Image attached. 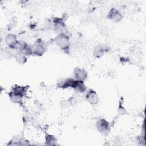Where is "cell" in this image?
I'll use <instances>...</instances> for the list:
<instances>
[{"label": "cell", "instance_id": "8", "mask_svg": "<svg viewBox=\"0 0 146 146\" xmlns=\"http://www.w3.org/2000/svg\"><path fill=\"white\" fill-rule=\"evenodd\" d=\"M108 51L107 47L104 44H98L96 46L94 51V56L96 58H102Z\"/></svg>", "mask_w": 146, "mask_h": 146}, {"label": "cell", "instance_id": "14", "mask_svg": "<svg viewBox=\"0 0 146 146\" xmlns=\"http://www.w3.org/2000/svg\"><path fill=\"white\" fill-rule=\"evenodd\" d=\"M9 96L10 98V100L15 103H17V104H20L23 98V96L17 95L14 92H13L12 91H10L9 93Z\"/></svg>", "mask_w": 146, "mask_h": 146}, {"label": "cell", "instance_id": "2", "mask_svg": "<svg viewBox=\"0 0 146 146\" xmlns=\"http://www.w3.org/2000/svg\"><path fill=\"white\" fill-rule=\"evenodd\" d=\"M32 46L34 55L42 56L46 51L47 46L46 43L41 39L36 40Z\"/></svg>", "mask_w": 146, "mask_h": 146}, {"label": "cell", "instance_id": "7", "mask_svg": "<svg viewBox=\"0 0 146 146\" xmlns=\"http://www.w3.org/2000/svg\"><path fill=\"white\" fill-rule=\"evenodd\" d=\"M74 74L76 80L84 81L86 80L88 76V73L84 68L76 67L74 70Z\"/></svg>", "mask_w": 146, "mask_h": 146}, {"label": "cell", "instance_id": "15", "mask_svg": "<svg viewBox=\"0 0 146 146\" xmlns=\"http://www.w3.org/2000/svg\"><path fill=\"white\" fill-rule=\"evenodd\" d=\"M45 144L47 145H56L57 139L54 135L47 134L45 136Z\"/></svg>", "mask_w": 146, "mask_h": 146}, {"label": "cell", "instance_id": "3", "mask_svg": "<svg viewBox=\"0 0 146 146\" xmlns=\"http://www.w3.org/2000/svg\"><path fill=\"white\" fill-rule=\"evenodd\" d=\"M96 127L98 131L104 135H108L111 129L109 122L104 118H101L96 121Z\"/></svg>", "mask_w": 146, "mask_h": 146}, {"label": "cell", "instance_id": "10", "mask_svg": "<svg viewBox=\"0 0 146 146\" xmlns=\"http://www.w3.org/2000/svg\"><path fill=\"white\" fill-rule=\"evenodd\" d=\"M5 41L8 47L10 48H13L16 43L18 42L17 36L14 34H8L6 35L5 38Z\"/></svg>", "mask_w": 146, "mask_h": 146}, {"label": "cell", "instance_id": "6", "mask_svg": "<svg viewBox=\"0 0 146 146\" xmlns=\"http://www.w3.org/2000/svg\"><path fill=\"white\" fill-rule=\"evenodd\" d=\"M85 98L86 100L92 105H96L99 102V96L96 91L92 89L88 90L85 95Z\"/></svg>", "mask_w": 146, "mask_h": 146}, {"label": "cell", "instance_id": "12", "mask_svg": "<svg viewBox=\"0 0 146 146\" xmlns=\"http://www.w3.org/2000/svg\"><path fill=\"white\" fill-rule=\"evenodd\" d=\"M28 88V86H21L18 85L14 86L13 88L11 91L13 92L21 95L24 97V96L26 95L27 90Z\"/></svg>", "mask_w": 146, "mask_h": 146}, {"label": "cell", "instance_id": "11", "mask_svg": "<svg viewBox=\"0 0 146 146\" xmlns=\"http://www.w3.org/2000/svg\"><path fill=\"white\" fill-rule=\"evenodd\" d=\"M75 80V79L71 78L65 79L62 80L60 81L59 82H58L57 84V87L58 88H63V89H66V88H67L69 87L72 88Z\"/></svg>", "mask_w": 146, "mask_h": 146}, {"label": "cell", "instance_id": "17", "mask_svg": "<svg viewBox=\"0 0 146 146\" xmlns=\"http://www.w3.org/2000/svg\"><path fill=\"white\" fill-rule=\"evenodd\" d=\"M60 104L62 108H65L68 107L71 104V102L70 100H62Z\"/></svg>", "mask_w": 146, "mask_h": 146}, {"label": "cell", "instance_id": "9", "mask_svg": "<svg viewBox=\"0 0 146 146\" xmlns=\"http://www.w3.org/2000/svg\"><path fill=\"white\" fill-rule=\"evenodd\" d=\"M72 88L77 93H83L86 91V86L83 81L75 80Z\"/></svg>", "mask_w": 146, "mask_h": 146}, {"label": "cell", "instance_id": "16", "mask_svg": "<svg viewBox=\"0 0 146 146\" xmlns=\"http://www.w3.org/2000/svg\"><path fill=\"white\" fill-rule=\"evenodd\" d=\"M117 112L120 115H124L127 112L126 110L125 109V108L123 106L122 100H120L119 103V106H118V108H117Z\"/></svg>", "mask_w": 146, "mask_h": 146}, {"label": "cell", "instance_id": "5", "mask_svg": "<svg viewBox=\"0 0 146 146\" xmlns=\"http://www.w3.org/2000/svg\"><path fill=\"white\" fill-rule=\"evenodd\" d=\"M107 18L115 22H119L123 19V15L117 9L112 7L108 11Z\"/></svg>", "mask_w": 146, "mask_h": 146}, {"label": "cell", "instance_id": "4", "mask_svg": "<svg viewBox=\"0 0 146 146\" xmlns=\"http://www.w3.org/2000/svg\"><path fill=\"white\" fill-rule=\"evenodd\" d=\"M66 24L63 19L54 17L52 19V27L54 30L58 34L64 33L66 29Z\"/></svg>", "mask_w": 146, "mask_h": 146}, {"label": "cell", "instance_id": "1", "mask_svg": "<svg viewBox=\"0 0 146 146\" xmlns=\"http://www.w3.org/2000/svg\"><path fill=\"white\" fill-rule=\"evenodd\" d=\"M56 45L64 53L68 54L70 47V39L69 36L65 33L58 34L55 38Z\"/></svg>", "mask_w": 146, "mask_h": 146}, {"label": "cell", "instance_id": "13", "mask_svg": "<svg viewBox=\"0 0 146 146\" xmlns=\"http://www.w3.org/2000/svg\"><path fill=\"white\" fill-rule=\"evenodd\" d=\"M17 62L19 64H23L26 63L27 60V56L23 52H17L14 56Z\"/></svg>", "mask_w": 146, "mask_h": 146}]
</instances>
